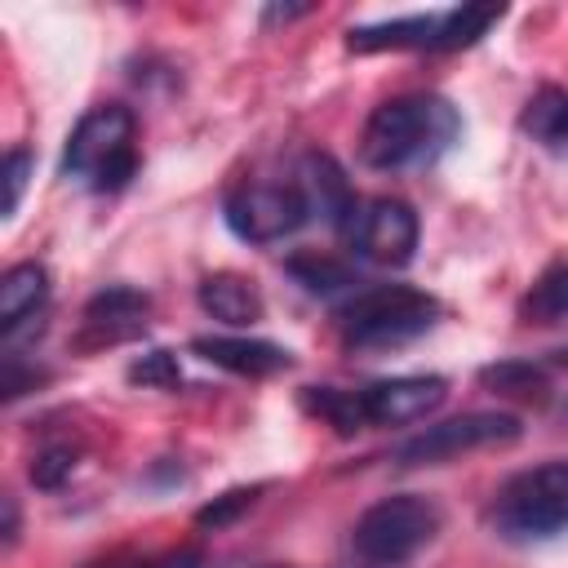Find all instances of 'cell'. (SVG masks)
Here are the masks:
<instances>
[{"label": "cell", "instance_id": "4", "mask_svg": "<svg viewBox=\"0 0 568 568\" xmlns=\"http://www.w3.org/2000/svg\"><path fill=\"white\" fill-rule=\"evenodd\" d=\"M488 519L506 541H546L568 532V462H541L510 475L497 488Z\"/></svg>", "mask_w": 568, "mask_h": 568}, {"label": "cell", "instance_id": "13", "mask_svg": "<svg viewBox=\"0 0 568 568\" xmlns=\"http://www.w3.org/2000/svg\"><path fill=\"white\" fill-rule=\"evenodd\" d=\"M200 306L209 320L226 324V328H253L262 315H266V302L257 293V284L248 275H235V271H213L200 280L195 288Z\"/></svg>", "mask_w": 568, "mask_h": 568}, {"label": "cell", "instance_id": "22", "mask_svg": "<svg viewBox=\"0 0 568 568\" xmlns=\"http://www.w3.org/2000/svg\"><path fill=\"white\" fill-rule=\"evenodd\" d=\"M129 382L138 386H155V390H178L182 386V368L173 351H146L142 359L129 364Z\"/></svg>", "mask_w": 568, "mask_h": 568}, {"label": "cell", "instance_id": "23", "mask_svg": "<svg viewBox=\"0 0 568 568\" xmlns=\"http://www.w3.org/2000/svg\"><path fill=\"white\" fill-rule=\"evenodd\" d=\"M71 470H75V448L71 444H49L31 457V484L44 488V493L62 488L71 479Z\"/></svg>", "mask_w": 568, "mask_h": 568}, {"label": "cell", "instance_id": "26", "mask_svg": "<svg viewBox=\"0 0 568 568\" xmlns=\"http://www.w3.org/2000/svg\"><path fill=\"white\" fill-rule=\"evenodd\" d=\"M200 564V550H173V555H160L151 564H138V568H195Z\"/></svg>", "mask_w": 568, "mask_h": 568}, {"label": "cell", "instance_id": "7", "mask_svg": "<svg viewBox=\"0 0 568 568\" xmlns=\"http://www.w3.org/2000/svg\"><path fill=\"white\" fill-rule=\"evenodd\" d=\"M226 226L248 244H275L306 226L311 204L302 182H240L222 204Z\"/></svg>", "mask_w": 568, "mask_h": 568}, {"label": "cell", "instance_id": "29", "mask_svg": "<svg viewBox=\"0 0 568 568\" xmlns=\"http://www.w3.org/2000/svg\"><path fill=\"white\" fill-rule=\"evenodd\" d=\"M550 364H568V346H564V351H555V355H550Z\"/></svg>", "mask_w": 568, "mask_h": 568}, {"label": "cell", "instance_id": "28", "mask_svg": "<svg viewBox=\"0 0 568 568\" xmlns=\"http://www.w3.org/2000/svg\"><path fill=\"white\" fill-rule=\"evenodd\" d=\"M0 506H4V550H9V546L18 541V501L4 493V497H0Z\"/></svg>", "mask_w": 568, "mask_h": 568}, {"label": "cell", "instance_id": "8", "mask_svg": "<svg viewBox=\"0 0 568 568\" xmlns=\"http://www.w3.org/2000/svg\"><path fill=\"white\" fill-rule=\"evenodd\" d=\"M355 395H359L364 430L368 426H413V422H426L448 399V382L439 373H404V377L368 382Z\"/></svg>", "mask_w": 568, "mask_h": 568}, {"label": "cell", "instance_id": "24", "mask_svg": "<svg viewBox=\"0 0 568 568\" xmlns=\"http://www.w3.org/2000/svg\"><path fill=\"white\" fill-rule=\"evenodd\" d=\"M257 493H262V484H253V488H226L222 497H213L209 506H200V510H195V524L217 532V528L235 524V519H240V515H244V510L257 501Z\"/></svg>", "mask_w": 568, "mask_h": 568}, {"label": "cell", "instance_id": "12", "mask_svg": "<svg viewBox=\"0 0 568 568\" xmlns=\"http://www.w3.org/2000/svg\"><path fill=\"white\" fill-rule=\"evenodd\" d=\"M302 191H306V204L311 213H320L342 240L355 235V222H359V200H355V186L346 182L342 164L328 155V151H311L302 155Z\"/></svg>", "mask_w": 568, "mask_h": 568}, {"label": "cell", "instance_id": "11", "mask_svg": "<svg viewBox=\"0 0 568 568\" xmlns=\"http://www.w3.org/2000/svg\"><path fill=\"white\" fill-rule=\"evenodd\" d=\"M191 355L213 364V368H226L235 377H275V373L293 368V355L280 342L248 337V333H204V337H191Z\"/></svg>", "mask_w": 568, "mask_h": 568}, {"label": "cell", "instance_id": "3", "mask_svg": "<svg viewBox=\"0 0 568 568\" xmlns=\"http://www.w3.org/2000/svg\"><path fill=\"white\" fill-rule=\"evenodd\" d=\"M439 320V302L413 284H373L355 288V297L337 311L342 342L351 351H386L422 337Z\"/></svg>", "mask_w": 568, "mask_h": 568}, {"label": "cell", "instance_id": "30", "mask_svg": "<svg viewBox=\"0 0 568 568\" xmlns=\"http://www.w3.org/2000/svg\"><path fill=\"white\" fill-rule=\"evenodd\" d=\"M266 568H288V564H266Z\"/></svg>", "mask_w": 568, "mask_h": 568}, {"label": "cell", "instance_id": "2", "mask_svg": "<svg viewBox=\"0 0 568 568\" xmlns=\"http://www.w3.org/2000/svg\"><path fill=\"white\" fill-rule=\"evenodd\" d=\"M138 173V115L120 102H102L75 120L62 146V178L84 182L93 195H115Z\"/></svg>", "mask_w": 568, "mask_h": 568}, {"label": "cell", "instance_id": "6", "mask_svg": "<svg viewBox=\"0 0 568 568\" xmlns=\"http://www.w3.org/2000/svg\"><path fill=\"white\" fill-rule=\"evenodd\" d=\"M524 435V422L515 413H462V417H448V422H435L426 430H417L413 439H404L395 448V462L399 466H444L453 457H466L475 448H501V444H515Z\"/></svg>", "mask_w": 568, "mask_h": 568}, {"label": "cell", "instance_id": "21", "mask_svg": "<svg viewBox=\"0 0 568 568\" xmlns=\"http://www.w3.org/2000/svg\"><path fill=\"white\" fill-rule=\"evenodd\" d=\"M519 315L528 324H555L568 320V262H555L537 275V284L528 288V297L519 302Z\"/></svg>", "mask_w": 568, "mask_h": 568}, {"label": "cell", "instance_id": "1", "mask_svg": "<svg viewBox=\"0 0 568 568\" xmlns=\"http://www.w3.org/2000/svg\"><path fill=\"white\" fill-rule=\"evenodd\" d=\"M462 133L457 111L435 93H404L373 106L359 133V160L377 173L435 164Z\"/></svg>", "mask_w": 568, "mask_h": 568}, {"label": "cell", "instance_id": "14", "mask_svg": "<svg viewBox=\"0 0 568 568\" xmlns=\"http://www.w3.org/2000/svg\"><path fill=\"white\" fill-rule=\"evenodd\" d=\"M435 27H439V9L408 13V18H386V22H364V27L346 31V49L351 53H386V49H426L430 53Z\"/></svg>", "mask_w": 568, "mask_h": 568}, {"label": "cell", "instance_id": "9", "mask_svg": "<svg viewBox=\"0 0 568 568\" xmlns=\"http://www.w3.org/2000/svg\"><path fill=\"white\" fill-rule=\"evenodd\" d=\"M355 253L377 262V266H408L413 253H417V213L408 200H395V195H377L359 209V222H355V235H351Z\"/></svg>", "mask_w": 568, "mask_h": 568}, {"label": "cell", "instance_id": "17", "mask_svg": "<svg viewBox=\"0 0 568 568\" xmlns=\"http://www.w3.org/2000/svg\"><path fill=\"white\" fill-rule=\"evenodd\" d=\"M501 4H453L439 9V27H435V44L430 53H453V49H470L475 40L488 36V27L501 22Z\"/></svg>", "mask_w": 568, "mask_h": 568}, {"label": "cell", "instance_id": "18", "mask_svg": "<svg viewBox=\"0 0 568 568\" xmlns=\"http://www.w3.org/2000/svg\"><path fill=\"white\" fill-rule=\"evenodd\" d=\"M284 271H288L306 293H315V297L351 293V288L359 284V275H355V266H351V262H342V257H333V253H320V248L284 257Z\"/></svg>", "mask_w": 568, "mask_h": 568}, {"label": "cell", "instance_id": "19", "mask_svg": "<svg viewBox=\"0 0 568 568\" xmlns=\"http://www.w3.org/2000/svg\"><path fill=\"white\" fill-rule=\"evenodd\" d=\"M479 382L497 395H510V399H532V404H546L550 395V377H546V364H532V359H501V364H488L479 368Z\"/></svg>", "mask_w": 568, "mask_h": 568}, {"label": "cell", "instance_id": "5", "mask_svg": "<svg viewBox=\"0 0 568 568\" xmlns=\"http://www.w3.org/2000/svg\"><path fill=\"white\" fill-rule=\"evenodd\" d=\"M444 515L430 497L422 493H390L382 501H373L355 528H351V546L364 564H377V568H390V564H404L413 559L422 546L435 541Z\"/></svg>", "mask_w": 568, "mask_h": 568}, {"label": "cell", "instance_id": "25", "mask_svg": "<svg viewBox=\"0 0 568 568\" xmlns=\"http://www.w3.org/2000/svg\"><path fill=\"white\" fill-rule=\"evenodd\" d=\"M27 178H31V151L27 146H9L4 151V217L18 213L22 191H27Z\"/></svg>", "mask_w": 568, "mask_h": 568}, {"label": "cell", "instance_id": "27", "mask_svg": "<svg viewBox=\"0 0 568 568\" xmlns=\"http://www.w3.org/2000/svg\"><path fill=\"white\" fill-rule=\"evenodd\" d=\"M302 13H311V4H271L262 13V22L271 27V22H288V18H302Z\"/></svg>", "mask_w": 568, "mask_h": 568}, {"label": "cell", "instance_id": "15", "mask_svg": "<svg viewBox=\"0 0 568 568\" xmlns=\"http://www.w3.org/2000/svg\"><path fill=\"white\" fill-rule=\"evenodd\" d=\"M49 302V271L40 262H18L0 280V333L13 337L27 320H40Z\"/></svg>", "mask_w": 568, "mask_h": 568}, {"label": "cell", "instance_id": "16", "mask_svg": "<svg viewBox=\"0 0 568 568\" xmlns=\"http://www.w3.org/2000/svg\"><path fill=\"white\" fill-rule=\"evenodd\" d=\"M519 129H524L532 142H541L546 151L568 155V89H559V84L537 89V93L528 98L524 115H519Z\"/></svg>", "mask_w": 568, "mask_h": 568}, {"label": "cell", "instance_id": "10", "mask_svg": "<svg viewBox=\"0 0 568 568\" xmlns=\"http://www.w3.org/2000/svg\"><path fill=\"white\" fill-rule=\"evenodd\" d=\"M146 315H151V297L129 288V284H111L102 293H93L80 311V328L71 337L75 351H106L120 342H133L146 333Z\"/></svg>", "mask_w": 568, "mask_h": 568}, {"label": "cell", "instance_id": "20", "mask_svg": "<svg viewBox=\"0 0 568 568\" xmlns=\"http://www.w3.org/2000/svg\"><path fill=\"white\" fill-rule=\"evenodd\" d=\"M302 408L311 417H320L324 426H333L337 435H355L364 430V417H359V395L355 390H342V386H306L302 390Z\"/></svg>", "mask_w": 568, "mask_h": 568}]
</instances>
